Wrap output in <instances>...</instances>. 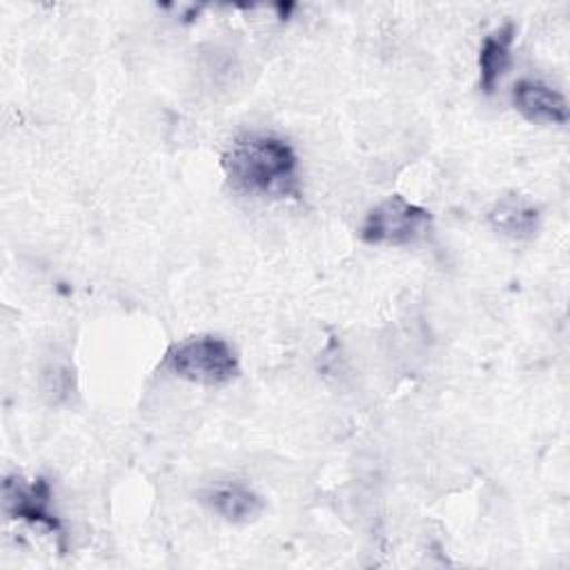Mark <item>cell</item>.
Returning a JSON list of instances; mask_svg holds the SVG:
<instances>
[{
  "label": "cell",
  "mask_w": 570,
  "mask_h": 570,
  "mask_svg": "<svg viewBox=\"0 0 570 570\" xmlns=\"http://www.w3.org/2000/svg\"><path fill=\"white\" fill-rule=\"evenodd\" d=\"M4 512L9 519L27 521L31 525L45 528L51 534L62 537L60 519L51 512V488L45 479L24 481L18 474L7 476L2 483Z\"/></svg>",
  "instance_id": "obj_4"
},
{
  "label": "cell",
  "mask_w": 570,
  "mask_h": 570,
  "mask_svg": "<svg viewBox=\"0 0 570 570\" xmlns=\"http://www.w3.org/2000/svg\"><path fill=\"white\" fill-rule=\"evenodd\" d=\"M165 367L191 383L225 385L240 372L238 356L220 336H191L169 347Z\"/></svg>",
  "instance_id": "obj_2"
},
{
  "label": "cell",
  "mask_w": 570,
  "mask_h": 570,
  "mask_svg": "<svg viewBox=\"0 0 570 570\" xmlns=\"http://www.w3.org/2000/svg\"><path fill=\"white\" fill-rule=\"evenodd\" d=\"M229 185L249 196L298 198V160L287 140L274 134L236 136L220 158Z\"/></svg>",
  "instance_id": "obj_1"
},
{
  "label": "cell",
  "mask_w": 570,
  "mask_h": 570,
  "mask_svg": "<svg viewBox=\"0 0 570 570\" xmlns=\"http://www.w3.org/2000/svg\"><path fill=\"white\" fill-rule=\"evenodd\" d=\"M512 102L519 114H523L532 122L563 125L568 122V102L561 91L554 87L523 78L512 89Z\"/></svg>",
  "instance_id": "obj_5"
},
{
  "label": "cell",
  "mask_w": 570,
  "mask_h": 570,
  "mask_svg": "<svg viewBox=\"0 0 570 570\" xmlns=\"http://www.w3.org/2000/svg\"><path fill=\"white\" fill-rule=\"evenodd\" d=\"M514 24L505 22L488 33L479 49V85L485 94H492L503 71L510 65V47L514 42Z\"/></svg>",
  "instance_id": "obj_8"
},
{
  "label": "cell",
  "mask_w": 570,
  "mask_h": 570,
  "mask_svg": "<svg viewBox=\"0 0 570 570\" xmlns=\"http://www.w3.org/2000/svg\"><path fill=\"white\" fill-rule=\"evenodd\" d=\"M432 225V214L394 194L372 207L361 225V238L370 245H410L421 240Z\"/></svg>",
  "instance_id": "obj_3"
},
{
  "label": "cell",
  "mask_w": 570,
  "mask_h": 570,
  "mask_svg": "<svg viewBox=\"0 0 570 570\" xmlns=\"http://www.w3.org/2000/svg\"><path fill=\"white\" fill-rule=\"evenodd\" d=\"M205 503L212 512L232 523H245L263 510V501L256 492L243 483H220L205 492Z\"/></svg>",
  "instance_id": "obj_7"
},
{
  "label": "cell",
  "mask_w": 570,
  "mask_h": 570,
  "mask_svg": "<svg viewBox=\"0 0 570 570\" xmlns=\"http://www.w3.org/2000/svg\"><path fill=\"white\" fill-rule=\"evenodd\" d=\"M488 220L499 234L514 240H525L539 232L541 214L530 198L521 194H505L494 200L488 212Z\"/></svg>",
  "instance_id": "obj_6"
}]
</instances>
